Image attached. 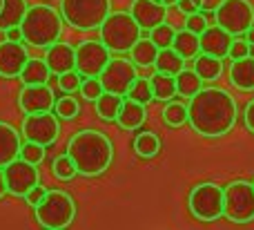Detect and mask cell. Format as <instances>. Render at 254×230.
Here are the masks:
<instances>
[{
	"label": "cell",
	"mask_w": 254,
	"mask_h": 230,
	"mask_svg": "<svg viewBox=\"0 0 254 230\" xmlns=\"http://www.w3.org/2000/svg\"><path fill=\"white\" fill-rule=\"evenodd\" d=\"M163 121H165L170 128H181V125H185L188 123V105L170 101L163 107Z\"/></svg>",
	"instance_id": "1f68e13d"
},
{
	"label": "cell",
	"mask_w": 254,
	"mask_h": 230,
	"mask_svg": "<svg viewBox=\"0 0 254 230\" xmlns=\"http://www.w3.org/2000/svg\"><path fill=\"white\" fill-rule=\"evenodd\" d=\"M4 179H7V190L13 197H25L36 183H40L38 168L34 163H27L18 156L9 165H4Z\"/></svg>",
	"instance_id": "4fadbf2b"
},
{
	"label": "cell",
	"mask_w": 254,
	"mask_h": 230,
	"mask_svg": "<svg viewBox=\"0 0 254 230\" xmlns=\"http://www.w3.org/2000/svg\"><path fill=\"white\" fill-rule=\"evenodd\" d=\"M223 201H225V192L219 183L203 181V183H196L190 190L188 208L194 219H198L203 224H210L223 217Z\"/></svg>",
	"instance_id": "52a82bcc"
},
{
	"label": "cell",
	"mask_w": 254,
	"mask_h": 230,
	"mask_svg": "<svg viewBox=\"0 0 254 230\" xmlns=\"http://www.w3.org/2000/svg\"><path fill=\"white\" fill-rule=\"evenodd\" d=\"M45 192H47V190H45V188L40 186V183H36V186L31 188V190L27 192V195L22 197V199H25V201H27V204H29V206H36V204H38V201H40V199H43V197H45Z\"/></svg>",
	"instance_id": "b9f144b4"
},
{
	"label": "cell",
	"mask_w": 254,
	"mask_h": 230,
	"mask_svg": "<svg viewBox=\"0 0 254 230\" xmlns=\"http://www.w3.org/2000/svg\"><path fill=\"white\" fill-rule=\"evenodd\" d=\"M194 72H196L203 80L212 83V80L221 78V74H223V58H216V56H210V54L201 52L194 58Z\"/></svg>",
	"instance_id": "484cf974"
},
{
	"label": "cell",
	"mask_w": 254,
	"mask_h": 230,
	"mask_svg": "<svg viewBox=\"0 0 254 230\" xmlns=\"http://www.w3.org/2000/svg\"><path fill=\"white\" fill-rule=\"evenodd\" d=\"M134 152L140 159H154L161 152V139L154 132H140L134 139Z\"/></svg>",
	"instance_id": "4dcf8cb0"
},
{
	"label": "cell",
	"mask_w": 254,
	"mask_h": 230,
	"mask_svg": "<svg viewBox=\"0 0 254 230\" xmlns=\"http://www.w3.org/2000/svg\"><path fill=\"white\" fill-rule=\"evenodd\" d=\"M27 9H29L27 0H2V9H0V31L20 25Z\"/></svg>",
	"instance_id": "7402d4cb"
},
{
	"label": "cell",
	"mask_w": 254,
	"mask_h": 230,
	"mask_svg": "<svg viewBox=\"0 0 254 230\" xmlns=\"http://www.w3.org/2000/svg\"><path fill=\"white\" fill-rule=\"evenodd\" d=\"M129 13L134 16V20L140 25V29L149 31L156 25L165 22L167 18V4L161 0H131Z\"/></svg>",
	"instance_id": "2e32d148"
},
{
	"label": "cell",
	"mask_w": 254,
	"mask_h": 230,
	"mask_svg": "<svg viewBox=\"0 0 254 230\" xmlns=\"http://www.w3.org/2000/svg\"><path fill=\"white\" fill-rule=\"evenodd\" d=\"M201 89H203V78L194 70L183 67V70L176 74V94H179V96L192 98L194 94L201 92Z\"/></svg>",
	"instance_id": "f546056e"
},
{
	"label": "cell",
	"mask_w": 254,
	"mask_h": 230,
	"mask_svg": "<svg viewBox=\"0 0 254 230\" xmlns=\"http://www.w3.org/2000/svg\"><path fill=\"white\" fill-rule=\"evenodd\" d=\"M185 67V58L176 52L174 47H165V49H158V56L156 63H154V70L163 72V74H172L176 76L181 70Z\"/></svg>",
	"instance_id": "4316f807"
},
{
	"label": "cell",
	"mask_w": 254,
	"mask_h": 230,
	"mask_svg": "<svg viewBox=\"0 0 254 230\" xmlns=\"http://www.w3.org/2000/svg\"><path fill=\"white\" fill-rule=\"evenodd\" d=\"M45 63H47L49 72L54 76H61L65 72L76 70V47H71L69 43H63V40H56L49 47H45Z\"/></svg>",
	"instance_id": "e0dca14e"
},
{
	"label": "cell",
	"mask_w": 254,
	"mask_h": 230,
	"mask_svg": "<svg viewBox=\"0 0 254 230\" xmlns=\"http://www.w3.org/2000/svg\"><path fill=\"white\" fill-rule=\"evenodd\" d=\"M4 40H22V29H20V25L4 29Z\"/></svg>",
	"instance_id": "f6af8a7d"
},
{
	"label": "cell",
	"mask_w": 254,
	"mask_h": 230,
	"mask_svg": "<svg viewBox=\"0 0 254 230\" xmlns=\"http://www.w3.org/2000/svg\"><path fill=\"white\" fill-rule=\"evenodd\" d=\"M232 40H234V36L228 34L221 25L207 27L201 34V52L210 54V56H216V58H228Z\"/></svg>",
	"instance_id": "ac0fdd59"
},
{
	"label": "cell",
	"mask_w": 254,
	"mask_h": 230,
	"mask_svg": "<svg viewBox=\"0 0 254 230\" xmlns=\"http://www.w3.org/2000/svg\"><path fill=\"white\" fill-rule=\"evenodd\" d=\"M36 222L47 230H63L76 219V204L69 192L47 190L45 197L34 206Z\"/></svg>",
	"instance_id": "277c9868"
},
{
	"label": "cell",
	"mask_w": 254,
	"mask_h": 230,
	"mask_svg": "<svg viewBox=\"0 0 254 230\" xmlns=\"http://www.w3.org/2000/svg\"><path fill=\"white\" fill-rule=\"evenodd\" d=\"M7 192H9V190H7V179H4V170L0 168V199H2Z\"/></svg>",
	"instance_id": "7dc6e473"
},
{
	"label": "cell",
	"mask_w": 254,
	"mask_h": 230,
	"mask_svg": "<svg viewBox=\"0 0 254 230\" xmlns=\"http://www.w3.org/2000/svg\"><path fill=\"white\" fill-rule=\"evenodd\" d=\"M20 146H22L20 132L11 123L0 121V168H4V165H9L11 161L18 159Z\"/></svg>",
	"instance_id": "d6986e66"
},
{
	"label": "cell",
	"mask_w": 254,
	"mask_h": 230,
	"mask_svg": "<svg viewBox=\"0 0 254 230\" xmlns=\"http://www.w3.org/2000/svg\"><path fill=\"white\" fill-rule=\"evenodd\" d=\"M0 9H2V0H0Z\"/></svg>",
	"instance_id": "816d5d0a"
},
{
	"label": "cell",
	"mask_w": 254,
	"mask_h": 230,
	"mask_svg": "<svg viewBox=\"0 0 254 230\" xmlns=\"http://www.w3.org/2000/svg\"><path fill=\"white\" fill-rule=\"evenodd\" d=\"M239 105L230 92L221 87H203L188 103V123L201 137L219 139L234 128Z\"/></svg>",
	"instance_id": "6da1fadb"
},
{
	"label": "cell",
	"mask_w": 254,
	"mask_h": 230,
	"mask_svg": "<svg viewBox=\"0 0 254 230\" xmlns=\"http://www.w3.org/2000/svg\"><path fill=\"white\" fill-rule=\"evenodd\" d=\"M147 119V112H145V105L138 101H131V98H123V105L119 110V116H116V123L121 125V130H138L140 125Z\"/></svg>",
	"instance_id": "44dd1931"
},
{
	"label": "cell",
	"mask_w": 254,
	"mask_h": 230,
	"mask_svg": "<svg viewBox=\"0 0 254 230\" xmlns=\"http://www.w3.org/2000/svg\"><path fill=\"white\" fill-rule=\"evenodd\" d=\"M80 83H83V76H80L76 70L65 72V74L58 76V87H61L65 94H74V92H78Z\"/></svg>",
	"instance_id": "f35d334b"
},
{
	"label": "cell",
	"mask_w": 254,
	"mask_h": 230,
	"mask_svg": "<svg viewBox=\"0 0 254 230\" xmlns=\"http://www.w3.org/2000/svg\"><path fill=\"white\" fill-rule=\"evenodd\" d=\"M246 56H250V43H248V38L246 36H234L232 45H230L228 58L239 61V58H246Z\"/></svg>",
	"instance_id": "ab89813d"
},
{
	"label": "cell",
	"mask_w": 254,
	"mask_h": 230,
	"mask_svg": "<svg viewBox=\"0 0 254 230\" xmlns=\"http://www.w3.org/2000/svg\"><path fill=\"white\" fill-rule=\"evenodd\" d=\"M207 18L203 16V11H196V13H190V16H185V29L194 31V34L201 36L203 31L207 29Z\"/></svg>",
	"instance_id": "60d3db41"
},
{
	"label": "cell",
	"mask_w": 254,
	"mask_h": 230,
	"mask_svg": "<svg viewBox=\"0 0 254 230\" xmlns=\"http://www.w3.org/2000/svg\"><path fill=\"white\" fill-rule=\"evenodd\" d=\"M78 92H80V96H83L85 101H96V98L101 96L105 89H103L101 78H98V76H87V78H83Z\"/></svg>",
	"instance_id": "74e56055"
},
{
	"label": "cell",
	"mask_w": 254,
	"mask_h": 230,
	"mask_svg": "<svg viewBox=\"0 0 254 230\" xmlns=\"http://www.w3.org/2000/svg\"><path fill=\"white\" fill-rule=\"evenodd\" d=\"M176 7H179V11L183 13V16H190V13L201 11V7H198L194 0H176Z\"/></svg>",
	"instance_id": "7bdbcfd3"
},
{
	"label": "cell",
	"mask_w": 254,
	"mask_h": 230,
	"mask_svg": "<svg viewBox=\"0 0 254 230\" xmlns=\"http://www.w3.org/2000/svg\"><path fill=\"white\" fill-rule=\"evenodd\" d=\"M156 56H158V47L154 45V40L143 38V36H140L134 47L129 49V58L136 67H154Z\"/></svg>",
	"instance_id": "603a6c76"
},
{
	"label": "cell",
	"mask_w": 254,
	"mask_h": 230,
	"mask_svg": "<svg viewBox=\"0 0 254 230\" xmlns=\"http://www.w3.org/2000/svg\"><path fill=\"white\" fill-rule=\"evenodd\" d=\"M250 56L254 58V43H250Z\"/></svg>",
	"instance_id": "f907efd6"
},
{
	"label": "cell",
	"mask_w": 254,
	"mask_h": 230,
	"mask_svg": "<svg viewBox=\"0 0 254 230\" xmlns=\"http://www.w3.org/2000/svg\"><path fill=\"white\" fill-rule=\"evenodd\" d=\"M63 20L80 31H92L103 25L112 13V0H61Z\"/></svg>",
	"instance_id": "8992f818"
},
{
	"label": "cell",
	"mask_w": 254,
	"mask_h": 230,
	"mask_svg": "<svg viewBox=\"0 0 254 230\" xmlns=\"http://www.w3.org/2000/svg\"><path fill=\"white\" fill-rule=\"evenodd\" d=\"M52 170H54V177L56 179H61V181H69V179H74L76 174V165H74V161L69 159V154H61V156H56L54 159V163H52Z\"/></svg>",
	"instance_id": "d590c367"
},
{
	"label": "cell",
	"mask_w": 254,
	"mask_h": 230,
	"mask_svg": "<svg viewBox=\"0 0 254 230\" xmlns=\"http://www.w3.org/2000/svg\"><path fill=\"white\" fill-rule=\"evenodd\" d=\"M223 0H201V11H216Z\"/></svg>",
	"instance_id": "bcb514c9"
},
{
	"label": "cell",
	"mask_w": 254,
	"mask_h": 230,
	"mask_svg": "<svg viewBox=\"0 0 254 230\" xmlns=\"http://www.w3.org/2000/svg\"><path fill=\"white\" fill-rule=\"evenodd\" d=\"M174 36H176V29L172 25H167V22H161V25H156L154 29H149V38L154 40V45H156L158 49L172 47Z\"/></svg>",
	"instance_id": "e575fe53"
},
{
	"label": "cell",
	"mask_w": 254,
	"mask_h": 230,
	"mask_svg": "<svg viewBox=\"0 0 254 230\" xmlns=\"http://www.w3.org/2000/svg\"><path fill=\"white\" fill-rule=\"evenodd\" d=\"M125 96L131 98V101H138V103H143V105H147V103L154 98L152 83H149V78H140V76H138V78L131 83V87L127 89Z\"/></svg>",
	"instance_id": "836d02e7"
},
{
	"label": "cell",
	"mask_w": 254,
	"mask_h": 230,
	"mask_svg": "<svg viewBox=\"0 0 254 230\" xmlns=\"http://www.w3.org/2000/svg\"><path fill=\"white\" fill-rule=\"evenodd\" d=\"M149 83H152L154 98H158V101H172V98L176 96V76L163 74V72H154V74L149 76Z\"/></svg>",
	"instance_id": "f1b7e54d"
},
{
	"label": "cell",
	"mask_w": 254,
	"mask_h": 230,
	"mask_svg": "<svg viewBox=\"0 0 254 230\" xmlns=\"http://www.w3.org/2000/svg\"><path fill=\"white\" fill-rule=\"evenodd\" d=\"M98 29H101V40L112 54H129L143 31L129 11H112Z\"/></svg>",
	"instance_id": "5b68a950"
},
{
	"label": "cell",
	"mask_w": 254,
	"mask_h": 230,
	"mask_svg": "<svg viewBox=\"0 0 254 230\" xmlns=\"http://www.w3.org/2000/svg\"><path fill=\"white\" fill-rule=\"evenodd\" d=\"M98 78H101V85L105 92L123 94L125 96L131 83L138 78V70L131 63V58H112Z\"/></svg>",
	"instance_id": "7c38bea8"
},
{
	"label": "cell",
	"mask_w": 254,
	"mask_h": 230,
	"mask_svg": "<svg viewBox=\"0 0 254 230\" xmlns=\"http://www.w3.org/2000/svg\"><path fill=\"white\" fill-rule=\"evenodd\" d=\"M161 2H165L167 7H170V4H176V0H161Z\"/></svg>",
	"instance_id": "681fc988"
},
{
	"label": "cell",
	"mask_w": 254,
	"mask_h": 230,
	"mask_svg": "<svg viewBox=\"0 0 254 230\" xmlns=\"http://www.w3.org/2000/svg\"><path fill=\"white\" fill-rule=\"evenodd\" d=\"M243 36H246V38H248V43H254V25H252L250 29H248L246 34H243Z\"/></svg>",
	"instance_id": "c3c4849f"
},
{
	"label": "cell",
	"mask_w": 254,
	"mask_h": 230,
	"mask_svg": "<svg viewBox=\"0 0 254 230\" xmlns=\"http://www.w3.org/2000/svg\"><path fill=\"white\" fill-rule=\"evenodd\" d=\"M110 61L112 52L103 40H83V43L76 45V72L83 78L101 76Z\"/></svg>",
	"instance_id": "30bf717a"
},
{
	"label": "cell",
	"mask_w": 254,
	"mask_h": 230,
	"mask_svg": "<svg viewBox=\"0 0 254 230\" xmlns=\"http://www.w3.org/2000/svg\"><path fill=\"white\" fill-rule=\"evenodd\" d=\"M172 47H174L185 61L196 58L198 54H201V36L190 31V29H181V31H176Z\"/></svg>",
	"instance_id": "d4e9b609"
},
{
	"label": "cell",
	"mask_w": 254,
	"mask_h": 230,
	"mask_svg": "<svg viewBox=\"0 0 254 230\" xmlns=\"http://www.w3.org/2000/svg\"><path fill=\"white\" fill-rule=\"evenodd\" d=\"M54 103H56V94L47 83L40 85H22L20 94H18V107L25 114H43V112H52Z\"/></svg>",
	"instance_id": "5bb4252c"
},
{
	"label": "cell",
	"mask_w": 254,
	"mask_h": 230,
	"mask_svg": "<svg viewBox=\"0 0 254 230\" xmlns=\"http://www.w3.org/2000/svg\"><path fill=\"white\" fill-rule=\"evenodd\" d=\"M67 154L80 177H101L114 161V143L105 132L78 130L67 141Z\"/></svg>",
	"instance_id": "7a4b0ae2"
},
{
	"label": "cell",
	"mask_w": 254,
	"mask_h": 230,
	"mask_svg": "<svg viewBox=\"0 0 254 230\" xmlns=\"http://www.w3.org/2000/svg\"><path fill=\"white\" fill-rule=\"evenodd\" d=\"M214 13L216 25L232 36H243L254 25V7L250 0H223Z\"/></svg>",
	"instance_id": "9c48e42d"
},
{
	"label": "cell",
	"mask_w": 254,
	"mask_h": 230,
	"mask_svg": "<svg viewBox=\"0 0 254 230\" xmlns=\"http://www.w3.org/2000/svg\"><path fill=\"white\" fill-rule=\"evenodd\" d=\"M252 183H254V181H252Z\"/></svg>",
	"instance_id": "f5cc1de1"
},
{
	"label": "cell",
	"mask_w": 254,
	"mask_h": 230,
	"mask_svg": "<svg viewBox=\"0 0 254 230\" xmlns=\"http://www.w3.org/2000/svg\"><path fill=\"white\" fill-rule=\"evenodd\" d=\"M49 76H52V72H49L45 58H29L18 78L22 80V85H40L49 83Z\"/></svg>",
	"instance_id": "cb8c5ba5"
},
{
	"label": "cell",
	"mask_w": 254,
	"mask_h": 230,
	"mask_svg": "<svg viewBox=\"0 0 254 230\" xmlns=\"http://www.w3.org/2000/svg\"><path fill=\"white\" fill-rule=\"evenodd\" d=\"M20 156L22 161H27V163H34V165H40L45 161V146H40V143H34V141H27L20 146Z\"/></svg>",
	"instance_id": "8d00e7d4"
},
{
	"label": "cell",
	"mask_w": 254,
	"mask_h": 230,
	"mask_svg": "<svg viewBox=\"0 0 254 230\" xmlns=\"http://www.w3.org/2000/svg\"><path fill=\"white\" fill-rule=\"evenodd\" d=\"M225 201H223V217L232 224H250L254 222V183L246 179L230 181L223 188Z\"/></svg>",
	"instance_id": "ba28073f"
},
{
	"label": "cell",
	"mask_w": 254,
	"mask_h": 230,
	"mask_svg": "<svg viewBox=\"0 0 254 230\" xmlns=\"http://www.w3.org/2000/svg\"><path fill=\"white\" fill-rule=\"evenodd\" d=\"M80 112V105L78 101H76L71 94H65V96L56 98V103H54V114L58 116V119H65V121H71L76 119Z\"/></svg>",
	"instance_id": "d6a6232c"
},
{
	"label": "cell",
	"mask_w": 254,
	"mask_h": 230,
	"mask_svg": "<svg viewBox=\"0 0 254 230\" xmlns=\"http://www.w3.org/2000/svg\"><path fill=\"white\" fill-rule=\"evenodd\" d=\"M20 132L25 141H34L40 146L49 148L56 143L61 134V121L54 112H43V114H25V121L20 125Z\"/></svg>",
	"instance_id": "8fae6325"
},
{
	"label": "cell",
	"mask_w": 254,
	"mask_h": 230,
	"mask_svg": "<svg viewBox=\"0 0 254 230\" xmlns=\"http://www.w3.org/2000/svg\"><path fill=\"white\" fill-rule=\"evenodd\" d=\"M243 123H246L248 132L254 134V98L246 105V110H243Z\"/></svg>",
	"instance_id": "ee69618b"
},
{
	"label": "cell",
	"mask_w": 254,
	"mask_h": 230,
	"mask_svg": "<svg viewBox=\"0 0 254 230\" xmlns=\"http://www.w3.org/2000/svg\"><path fill=\"white\" fill-rule=\"evenodd\" d=\"M29 61L22 40H2L0 43V78H18Z\"/></svg>",
	"instance_id": "9a60e30c"
},
{
	"label": "cell",
	"mask_w": 254,
	"mask_h": 230,
	"mask_svg": "<svg viewBox=\"0 0 254 230\" xmlns=\"http://www.w3.org/2000/svg\"><path fill=\"white\" fill-rule=\"evenodd\" d=\"M123 94H114V92H103L101 96L96 98V114L98 119L103 121H116L119 116V110L123 105Z\"/></svg>",
	"instance_id": "83f0119b"
},
{
	"label": "cell",
	"mask_w": 254,
	"mask_h": 230,
	"mask_svg": "<svg viewBox=\"0 0 254 230\" xmlns=\"http://www.w3.org/2000/svg\"><path fill=\"white\" fill-rule=\"evenodd\" d=\"M230 83L237 89H241V92H254V58L252 56L232 61Z\"/></svg>",
	"instance_id": "ffe728a7"
},
{
	"label": "cell",
	"mask_w": 254,
	"mask_h": 230,
	"mask_svg": "<svg viewBox=\"0 0 254 230\" xmlns=\"http://www.w3.org/2000/svg\"><path fill=\"white\" fill-rule=\"evenodd\" d=\"M63 16L49 4H29L20 22L22 43L31 47H49L63 36Z\"/></svg>",
	"instance_id": "3957f363"
}]
</instances>
